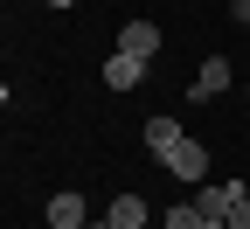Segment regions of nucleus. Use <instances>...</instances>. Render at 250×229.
<instances>
[{
	"label": "nucleus",
	"instance_id": "obj_1",
	"mask_svg": "<svg viewBox=\"0 0 250 229\" xmlns=\"http://www.w3.org/2000/svg\"><path fill=\"white\" fill-rule=\"evenodd\" d=\"M146 153L160 160V167H167L181 187H202V181H208V146H202V139H188L174 118H146Z\"/></svg>",
	"mask_w": 250,
	"mask_h": 229
},
{
	"label": "nucleus",
	"instance_id": "obj_12",
	"mask_svg": "<svg viewBox=\"0 0 250 229\" xmlns=\"http://www.w3.org/2000/svg\"><path fill=\"white\" fill-rule=\"evenodd\" d=\"M83 229H111V222H83Z\"/></svg>",
	"mask_w": 250,
	"mask_h": 229
},
{
	"label": "nucleus",
	"instance_id": "obj_6",
	"mask_svg": "<svg viewBox=\"0 0 250 229\" xmlns=\"http://www.w3.org/2000/svg\"><path fill=\"white\" fill-rule=\"evenodd\" d=\"M104 222H111V229H146V222H153V208L139 202V194H132V187H125V194H118V202L104 208Z\"/></svg>",
	"mask_w": 250,
	"mask_h": 229
},
{
	"label": "nucleus",
	"instance_id": "obj_7",
	"mask_svg": "<svg viewBox=\"0 0 250 229\" xmlns=\"http://www.w3.org/2000/svg\"><path fill=\"white\" fill-rule=\"evenodd\" d=\"M139 77H146V62H139V56H125V49H111V62H104V83H111V90H132Z\"/></svg>",
	"mask_w": 250,
	"mask_h": 229
},
{
	"label": "nucleus",
	"instance_id": "obj_3",
	"mask_svg": "<svg viewBox=\"0 0 250 229\" xmlns=\"http://www.w3.org/2000/svg\"><path fill=\"white\" fill-rule=\"evenodd\" d=\"M118 49L139 56V62H153V56H160V21H125L118 28Z\"/></svg>",
	"mask_w": 250,
	"mask_h": 229
},
{
	"label": "nucleus",
	"instance_id": "obj_2",
	"mask_svg": "<svg viewBox=\"0 0 250 229\" xmlns=\"http://www.w3.org/2000/svg\"><path fill=\"white\" fill-rule=\"evenodd\" d=\"M243 194H250L243 181H202V187H195V208H202V222H208V229H229V215H236Z\"/></svg>",
	"mask_w": 250,
	"mask_h": 229
},
{
	"label": "nucleus",
	"instance_id": "obj_9",
	"mask_svg": "<svg viewBox=\"0 0 250 229\" xmlns=\"http://www.w3.org/2000/svg\"><path fill=\"white\" fill-rule=\"evenodd\" d=\"M229 229H250V194L236 202V215H229Z\"/></svg>",
	"mask_w": 250,
	"mask_h": 229
},
{
	"label": "nucleus",
	"instance_id": "obj_8",
	"mask_svg": "<svg viewBox=\"0 0 250 229\" xmlns=\"http://www.w3.org/2000/svg\"><path fill=\"white\" fill-rule=\"evenodd\" d=\"M160 229H208V222H202V208H195V202H174V208L160 215Z\"/></svg>",
	"mask_w": 250,
	"mask_h": 229
},
{
	"label": "nucleus",
	"instance_id": "obj_4",
	"mask_svg": "<svg viewBox=\"0 0 250 229\" xmlns=\"http://www.w3.org/2000/svg\"><path fill=\"white\" fill-rule=\"evenodd\" d=\"M223 90H229V56H208L202 70H195V83H188V97L208 104V97H223Z\"/></svg>",
	"mask_w": 250,
	"mask_h": 229
},
{
	"label": "nucleus",
	"instance_id": "obj_11",
	"mask_svg": "<svg viewBox=\"0 0 250 229\" xmlns=\"http://www.w3.org/2000/svg\"><path fill=\"white\" fill-rule=\"evenodd\" d=\"M35 7H77V0H35Z\"/></svg>",
	"mask_w": 250,
	"mask_h": 229
},
{
	"label": "nucleus",
	"instance_id": "obj_10",
	"mask_svg": "<svg viewBox=\"0 0 250 229\" xmlns=\"http://www.w3.org/2000/svg\"><path fill=\"white\" fill-rule=\"evenodd\" d=\"M229 14H236V28H250V0H229Z\"/></svg>",
	"mask_w": 250,
	"mask_h": 229
},
{
	"label": "nucleus",
	"instance_id": "obj_13",
	"mask_svg": "<svg viewBox=\"0 0 250 229\" xmlns=\"http://www.w3.org/2000/svg\"><path fill=\"white\" fill-rule=\"evenodd\" d=\"M243 97H250V90H243Z\"/></svg>",
	"mask_w": 250,
	"mask_h": 229
},
{
	"label": "nucleus",
	"instance_id": "obj_5",
	"mask_svg": "<svg viewBox=\"0 0 250 229\" xmlns=\"http://www.w3.org/2000/svg\"><path fill=\"white\" fill-rule=\"evenodd\" d=\"M90 222V208H83V194L70 187V194H49V229H83Z\"/></svg>",
	"mask_w": 250,
	"mask_h": 229
}]
</instances>
